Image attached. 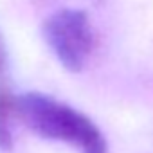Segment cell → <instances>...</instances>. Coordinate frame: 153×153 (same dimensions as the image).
<instances>
[{
    "instance_id": "cell-2",
    "label": "cell",
    "mask_w": 153,
    "mask_h": 153,
    "mask_svg": "<svg viewBox=\"0 0 153 153\" xmlns=\"http://www.w3.org/2000/svg\"><path fill=\"white\" fill-rule=\"evenodd\" d=\"M43 38L58 61L70 72L85 68L94 49V31L81 9L52 13L43 24Z\"/></svg>"
},
{
    "instance_id": "cell-1",
    "label": "cell",
    "mask_w": 153,
    "mask_h": 153,
    "mask_svg": "<svg viewBox=\"0 0 153 153\" xmlns=\"http://www.w3.org/2000/svg\"><path fill=\"white\" fill-rule=\"evenodd\" d=\"M15 114L36 135L70 144L79 153H108L106 139L85 114L40 92L15 99Z\"/></svg>"
},
{
    "instance_id": "cell-3",
    "label": "cell",
    "mask_w": 153,
    "mask_h": 153,
    "mask_svg": "<svg viewBox=\"0 0 153 153\" xmlns=\"http://www.w3.org/2000/svg\"><path fill=\"white\" fill-rule=\"evenodd\" d=\"M15 114V97L7 87H0V148H11V115Z\"/></svg>"
}]
</instances>
